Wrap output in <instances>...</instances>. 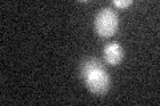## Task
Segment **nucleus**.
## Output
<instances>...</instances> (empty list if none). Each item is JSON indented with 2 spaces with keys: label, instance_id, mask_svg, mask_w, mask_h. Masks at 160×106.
Instances as JSON below:
<instances>
[{
  "label": "nucleus",
  "instance_id": "nucleus-1",
  "mask_svg": "<svg viewBox=\"0 0 160 106\" xmlns=\"http://www.w3.org/2000/svg\"><path fill=\"white\" fill-rule=\"evenodd\" d=\"M80 76L86 82L88 90L93 94L106 93L109 88V84H111V80H109V76L106 72V69L95 58L86 60L82 64Z\"/></svg>",
  "mask_w": 160,
  "mask_h": 106
},
{
  "label": "nucleus",
  "instance_id": "nucleus-2",
  "mask_svg": "<svg viewBox=\"0 0 160 106\" xmlns=\"http://www.w3.org/2000/svg\"><path fill=\"white\" fill-rule=\"evenodd\" d=\"M95 29L102 37H111L118 29V16L111 8H103L95 17Z\"/></svg>",
  "mask_w": 160,
  "mask_h": 106
},
{
  "label": "nucleus",
  "instance_id": "nucleus-3",
  "mask_svg": "<svg viewBox=\"0 0 160 106\" xmlns=\"http://www.w3.org/2000/svg\"><path fill=\"white\" fill-rule=\"evenodd\" d=\"M104 60L111 65H118L124 57V50L116 43H111L104 47Z\"/></svg>",
  "mask_w": 160,
  "mask_h": 106
},
{
  "label": "nucleus",
  "instance_id": "nucleus-4",
  "mask_svg": "<svg viewBox=\"0 0 160 106\" xmlns=\"http://www.w3.org/2000/svg\"><path fill=\"white\" fill-rule=\"evenodd\" d=\"M113 4L116 7H120V8H126L128 6H131L132 2L131 0H123V2H119V0H116V2H113Z\"/></svg>",
  "mask_w": 160,
  "mask_h": 106
}]
</instances>
